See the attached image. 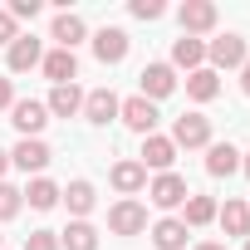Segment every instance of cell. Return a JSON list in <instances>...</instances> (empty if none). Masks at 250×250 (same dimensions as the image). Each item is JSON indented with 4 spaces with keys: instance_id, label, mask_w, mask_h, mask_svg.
I'll list each match as a JSON object with an SVG mask.
<instances>
[{
    "instance_id": "cell-1",
    "label": "cell",
    "mask_w": 250,
    "mask_h": 250,
    "mask_svg": "<svg viewBox=\"0 0 250 250\" xmlns=\"http://www.w3.org/2000/svg\"><path fill=\"white\" fill-rule=\"evenodd\" d=\"M108 230H113V235H138V230H147V206L133 201V196H123V201L108 211Z\"/></svg>"
},
{
    "instance_id": "cell-2",
    "label": "cell",
    "mask_w": 250,
    "mask_h": 250,
    "mask_svg": "<svg viewBox=\"0 0 250 250\" xmlns=\"http://www.w3.org/2000/svg\"><path fill=\"white\" fill-rule=\"evenodd\" d=\"M172 147H211V123L201 113H182L172 128Z\"/></svg>"
},
{
    "instance_id": "cell-3",
    "label": "cell",
    "mask_w": 250,
    "mask_h": 250,
    "mask_svg": "<svg viewBox=\"0 0 250 250\" xmlns=\"http://www.w3.org/2000/svg\"><path fill=\"white\" fill-rule=\"evenodd\" d=\"M93 54H98V64H123V59H128V30L103 25L93 35Z\"/></svg>"
},
{
    "instance_id": "cell-4",
    "label": "cell",
    "mask_w": 250,
    "mask_h": 250,
    "mask_svg": "<svg viewBox=\"0 0 250 250\" xmlns=\"http://www.w3.org/2000/svg\"><path fill=\"white\" fill-rule=\"evenodd\" d=\"M10 123L20 128V138H40V128L49 123V108H44L40 98H20V103L10 108Z\"/></svg>"
},
{
    "instance_id": "cell-5",
    "label": "cell",
    "mask_w": 250,
    "mask_h": 250,
    "mask_svg": "<svg viewBox=\"0 0 250 250\" xmlns=\"http://www.w3.org/2000/svg\"><path fill=\"white\" fill-rule=\"evenodd\" d=\"M118 118L128 123L133 133H143V138H152V128H157V103H147V98L138 93V98H128V103L118 108Z\"/></svg>"
},
{
    "instance_id": "cell-6",
    "label": "cell",
    "mask_w": 250,
    "mask_h": 250,
    "mask_svg": "<svg viewBox=\"0 0 250 250\" xmlns=\"http://www.w3.org/2000/svg\"><path fill=\"white\" fill-rule=\"evenodd\" d=\"M206 59H211L216 69H240L250 54H245V40H240V35H221V40L206 44Z\"/></svg>"
},
{
    "instance_id": "cell-7",
    "label": "cell",
    "mask_w": 250,
    "mask_h": 250,
    "mask_svg": "<svg viewBox=\"0 0 250 250\" xmlns=\"http://www.w3.org/2000/svg\"><path fill=\"white\" fill-rule=\"evenodd\" d=\"M147 196H152V206H162V211H172V206H182L191 191H187V177H177V172H162L152 187H147Z\"/></svg>"
},
{
    "instance_id": "cell-8",
    "label": "cell",
    "mask_w": 250,
    "mask_h": 250,
    "mask_svg": "<svg viewBox=\"0 0 250 250\" xmlns=\"http://www.w3.org/2000/svg\"><path fill=\"white\" fill-rule=\"evenodd\" d=\"M118 108H123V98H118L113 88H93V93H83V118L98 123V128L118 118Z\"/></svg>"
},
{
    "instance_id": "cell-9",
    "label": "cell",
    "mask_w": 250,
    "mask_h": 250,
    "mask_svg": "<svg viewBox=\"0 0 250 250\" xmlns=\"http://www.w3.org/2000/svg\"><path fill=\"white\" fill-rule=\"evenodd\" d=\"M206 30H216V5L211 0H187L182 5V35H206Z\"/></svg>"
},
{
    "instance_id": "cell-10",
    "label": "cell",
    "mask_w": 250,
    "mask_h": 250,
    "mask_svg": "<svg viewBox=\"0 0 250 250\" xmlns=\"http://www.w3.org/2000/svg\"><path fill=\"white\" fill-rule=\"evenodd\" d=\"M40 69H44V79H54V88L79 79V59H74V49H49V54L40 59Z\"/></svg>"
},
{
    "instance_id": "cell-11",
    "label": "cell",
    "mask_w": 250,
    "mask_h": 250,
    "mask_svg": "<svg viewBox=\"0 0 250 250\" xmlns=\"http://www.w3.org/2000/svg\"><path fill=\"white\" fill-rule=\"evenodd\" d=\"M138 79H143V98H147V103H152V98H167V93L177 88V69H172V64H147Z\"/></svg>"
},
{
    "instance_id": "cell-12",
    "label": "cell",
    "mask_w": 250,
    "mask_h": 250,
    "mask_svg": "<svg viewBox=\"0 0 250 250\" xmlns=\"http://www.w3.org/2000/svg\"><path fill=\"white\" fill-rule=\"evenodd\" d=\"M40 59H44V44L35 40V35H20L15 44H10V74H25V69H40Z\"/></svg>"
},
{
    "instance_id": "cell-13",
    "label": "cell",
    "mask_w": 250,
    "mask_h": 250,
    "mask_svg": "<svg viewBox=\"0 0 250 250\" xmlns=\"http://www.w3.org/2000/svg\"><path fill=\"white\" fill-rule=\"evenodd\" d=\"M172 162H177V147H172V138H143V167H152L157 177L162 172H172Z\"/></svg>"
},
{
    "instance_id": "cell-14",
    "label": "cell",
    "mask_w": 250,
    "mask_h": 250,
    "mask_svg": "<svg viewBox=\"0 0 250 250\" xmlns=\"http://www.w3.org/2000/svg\"><path fill=\"white\" fill-rule=\"evenodd\" d=\"M49 157H54V152H49L40 138H20V147L10 152V162H15L20 172H44V167H49Z\"/></svg>"
},
{
    "instance_id": "cell-15",
    "label": "cell",
    "mask_w": 250,
    "mask_h": 250,
    "mask_svg": "<svg viewBox=\"0 0 250 250\" xmlns=\"http://www.w3.org/2000/svg\"><path fill=\"white\" fill-rule=\"evenodd\" d=\"M54 118H74V113H83V93H79V83H59L54 93H49V103H44Z\"/></svg>"
},
{
    "instance_id": "cell-16",
    "label": "cell",
    "mask_w": 250,
    "mask_h": 250,
    "mask_svg": "<svg viewBox=\"0 0 250 250\" xmlns=\"http://www.w3.org/2000/svg\"><path fill=\"white\" fill-rule=\"evenodd\" d=\"M206 172H211V177H230V172H240V152H235L230 143H211V147H206Z\"/></svg>"
},
{
    "instance_id": "cell-17",
    "label": "cell",
    "mask_w": 250,
    "mask_h": 250,
    "mask_svg": "<svg viewBox=\"0 0 250 250\" xmlns=\"http://www.w3.org/2000/svg\"><path fill=\"white\" fill-rule=\"evenodd\" d=\"M216 221L226 226V235H250V206L245 201H226V206H216Z\"/></svg>"
},
{
    "instance_id": "cell-18",
    "label": "cell",
    "mask_w": 250,
    "mask_h": 250,
    "mask_svg": "<svg viewBox=\"0 0 250 250\" xmlns=\"http://www.w3.org/2000/svg\"><path fill=\"white\" fill-rule=\"evenodd\" d=\"M152 245H157V250H187V226H182L177 216H162V221L152 226Z\"/></svg>"
},
{
    "instance_id": "cell-19",
    "label": "cell",
    "mask_w": 250,
    "mask_h": 250,
    "mask_svg": "<svg viewBox=\"0 0 250 250\" xmlns=\"http://www.w3.org/2000/svg\"><path fill=\"white\" fill-rule=\"evenodd\" d=\"M113 187H118L123 196L143 191V187H147V167H143V162H133V157H128V162H118V167H113Z\"/></svg>"
},
{
    "instance_id": "cell-20",
    "label": "cell",
    "mask_w": 250,
    "mask_h": 250,
    "mask_svg": "<svg viewBox=\"0 0 250 250\" xmlns=\"http://www.w3.org/2000/svg\"><path fill=\"white\" fill-rule=\"evenodd\" d=\"M201 59H206V44H201V40H191V35H182V40L172 44V64H177V69H187V74H196V69H201Z\"/></svg>"
},
{
    "instance_id": "cell-21",
    "label": "cell",
    "mask_w": 250,
    "mask_h": 250,
    "mask_svg": "<svg viewBox=\"0 0 250 250\" xmlns=\"http://www.w3.org/2000/svg\"><path fill=\"white\" fill-rule=\"evenodd\" d=\"M59 196L69 201V211H74V216H88V211H93V201H98L93 182H83V177H79V182H69V187H64Z\"/></svg>"
},
{
    "instance_id": "cell-22",
    "label": "cell",
    "mask_w": 250,
    "mask_h": 250,
    "mask_svg": "<svg viewBox=\"0 0 250 250\" xmlns=\"http://www.w3.org/2000/svg\"><path fill=\"white\" fill-rule=\"evenodd\" d=\"M49 40H59V49H74L79 40H83V20L79 15H54V30H49Z\"/></svg>"
},
{
    "instance_id": "cell-23",
    "label": "cell",
    "mask_w": 250,
    "mask_h": 250,
    "mask_svg": "<svg viewBox=\"0 0 250 250\" xmlns=\"http://www.w3.org/2000/svg\"><path fill=\"white\" fill-rule=\"evenodd\" d=\"M187 93H191L196 103H211V98L221 93V79H216V69H196V74H187Z\"/></svg>"
},
{
    "instance_id": "cell-24",
    "label": "cell",
    "mask_w": 250,
    "mask_h": 250,
    "mask_svg": "<svg viewBox=\"0 0 250 250\" xmlns=\"http://www.w3.org/2000/svg\"><path fill=\"white\" fill-rule=\"evenodd\" d=\"M20 196H25V201H30L35 211H49V206H59V187H54L49 177H35V182H30V187H25Z\"/></svg>"
},
{
    "instance_id": "cell-25",
    "label": "cell",
    "mask_w": 250,
    "mask_h": 250,
    "mask_svg": "<svg viewBox=\"0 0 250 250\" xmlns=\"http://www.w3.org/2000/svg\"><path fill=\"white\" fill-rule=\"evenodd\" d=\"M206 221H216V201L211 196H187L182 201V226L191 230V226H206Z\"/></svg>"
},
{
    "instance_id": "cell-26",
    "label": "cell",
    "mask_w": 250,
    "mask_h": 250,
    "mask_svg": "<svg viewBox=\"0 0 250 250\" xmlns=\"http://www.w3.org/2000/svg\"><path fill=\"white\" fill-rule=\"evenodd\" d=\"M59 245H69V250H98V230L88 221H74L69 230H59Z\"/></svg>"
},
{
    "instance_id": "cell-27",
    "label": "cell",
    "mask_w": 250,
    "mask_h": 250,
    "mask_svg": "<svg viewBox=\"0 0 250 250\" xmlns=\"http://www.w3.org/2000/svg\"><path fill=\"white\" fill-rule=\"evenodd\" d=\"M20 201H25V196H20L10 182H0V221H10V216L20 211Z\"/></svg>"
},
{
    "instance_id": "cell-28",
    "label": "cell",
    "mask_w": 250,
    "mask_h": 250,
    "mask_svg": "<svg viewBox=\"0 0 250 250\" xmlns=\"http://www.w3.org/2000/svg\"><path fill=\"white\" fill-rule=\"evenodd\" d=\"M25 250H59V235H54V230H30Z\"/></svg>"
},
{
    "instance_id": "cell-29",
    "label": "cell",
    "mask_w": 250,
    "mask_h": 250,
    "mask_svg": "<svg viewBox=\"0 0 250 250\" xmlns=\"http://www.w3.org/2000/svg\"><path fill=\"white\" fill-rule=\"evenodd\" d=\"M20 40V30H15V15L10 10H0V44H15Z\"/></svg>"
},
{
    "instance_id": "cell-30",
    "label": "cell",
    "mask_w": 250,
    "mask_h": 250,
    "mask_svg": "<svg viewBox=\"0 0 250 250\" xmlns=\"http://www.w3.org/2000/svg\"><path fill=\"white\" fill-rule=\"evenodd\" d=\"M133 15L138 20H157L162 15V0H133Z\"/></svg>"
},
{
    "instance_id": "cell-31",
    "label": "cell",
    "mask_w": 250,
    "mask_h": 250,
    "mask_svg": "<svg viewBox=\"0 0 250 250\" xmlns=\"http://www.w3.org/2000/svg\"><path fill=\"white\" fill-rule=\"evenodd\" d=\"M10 15H15V20H35V15H40V0H15Z\"/></svg>"
},
{
    "instance_id": "cell-32",
    "label": "cell",
    "mask_w": 250,
    "mask_h": 250,
    "mask_svg": "<svg viewBox=\"0 0 250 250\" xmlns=\"http://www.w3.org/2000/svg\"><path fill=\"white\" fill-rule=\"evenodd\" d=\"M0 108H15V88H10V79H0Z\"/></svg>"
},
{
    "instance_id": "cell-33",
    "label": "cell",
    "mask_w": 250,
    "mask_h": 250,
    "mask_svg": "<svg viewBox=\"0 0 250 250\" xmlns=\"http://www.w3.org/2000/svg\"><path fill=\"white\" fill-rule=\"evenodd\" d=\"M240 88H245V98H250V59L240 64Z\"/></svg>"
},
{
    "instance_id": "cell-34",
    "label": "cell",
    "mask_w": 250,
    "mask_h": 250,
    "mask_svg": "<svg viewBox=\"0 0 250 250\" xmlns=\"http://www.w3.org/2000/svg\"><path fill=\"white\" fill-rule=\"evenodd\" d=\"M196 250H226V245H221V240H201Z\"/></svg>"
},
{
    "instance_id": "cell-35",
    "label": "cell",
    "mask_w": 250,
    "mask_h": 250,
    "mask_svg": "<svg viewBox=\"0 0 250 250\" xmlns=\"http://www.w3.org/2000/svg\"><path fill=\"white\" fill-rule=\"evenodd\" d=\"M5 167H10V152H5V147H0V177H5Z\"/></svg>"
},
{
    "instance_id": "cell-36",
    "label": "cell",
    "mask_w": 250,
    "mask_h": 250,
    "mask_svg": "<svg viewBox=\"0 0 250 250\" xmlns=\"http://www.w3.org/2000/svg\"><path fill=\"white\" fill-rule=\"evenodd\" d=\"M240 167H245V177H250V152H245V162H240Z\"/></svg>"
},
{
    "instance_id": "cell-37",
    "label": "cell",
    "mask_w": 250,
    "mask_h": 250,
    "mask_svg": "<svg viewBox=\"0 0 250 250\" xmlns=\"http://www.w3.org/2000/svg\"><path fill=\"white\" fill-rule=\"evenodd\" d=\"M245 250H250V240H245Z\"/></svg>"
}]
</instances>
